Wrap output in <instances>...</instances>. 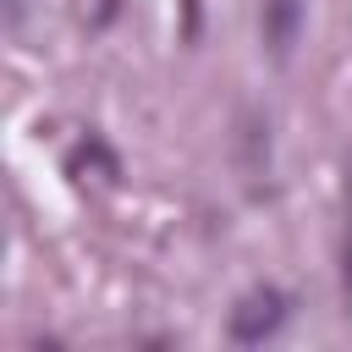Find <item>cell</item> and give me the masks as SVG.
<instances>
[{"mask_svg": "<svg viewBox=\"0 0 352 352\" xmlns=\"http://www.w3.org/2000/svg\"><path fill=\"white\" fill-rule=\"evenodd\" d=\"M280 319H286V297L275 292V286H258V292H248L236 308H231V341H264V336H275L280 330Z\"/></svg>", "mask_w": 352, "mask_h": 352, "instance_id": "obj_1", "label": "cell"}, {"mask_svg": "<svg viewBox=\"0 0 352 352\" xmlns=\"http://www.w3.org/2000/svg\"><path fill=\"white\" fill-rule=\"evenodd\" d=\"M302 11L308 0H258V28H264V50L275 60H292L297 33H302Z\"/></svg>", "mask_w": 352, "mask_h": 352, "instance_id": "obj_2", "label": "cell"}, {"mask_svg": "<svg viewBox=\"0 0 352 352\" xmlns=\"http://www.w3.org/2000/svg\"><path fill=\"white\" fill-rule=\"evenodd\" d=\"M352 220V214H346ZM346 302H352V226H346Z\"/></svg>", "mask_w": 352, "mask_h": 352, "instance_id": "obj_3", "label": "cell"}]
</instances>
